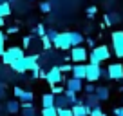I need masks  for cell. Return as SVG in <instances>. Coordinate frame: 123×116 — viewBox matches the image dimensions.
<instances>
[{"label": "cell", "mask_w": 123, "mask_h": 116, "mask_svg": "<svg viewBox=\"0 0 123 116\" xmlns=\"http://www.w3.org/2000/svg\"><path fill=\"white\" fill-rule=\"evenodd\" d=\"M109 58H111V49H109L105 44L103 45H94L92 51H91V54H89V64L100 65V64H103Z\"/></svg>", "instance_id": "cell-1"}, {"label": "cell", "mask_w": 123, "mask_h": 116, "mask_svg": "<svg viewBox=\"0 0 123 116\" xmlns=\"http://www.w3.org/2000/svg\"><path fill=\"white\" fill-rule=\"evenodd\" d=\"M25 54H24V49L22 47H7V49L4 51V54H2V62L7 64V65H11L13 62H16V60H20V58H24Z\"/></svg>", "instance_id": "cell-2"}, {"label": "cell", "mask_w": 123, "mask_h": 116, "mask_svg": "<svg viewBox=\"0 0 123 116\" xmlns=\"http://www.w3.org/2000/svg\"><path fill=\"white\" fill-rule=\"evenodd\" d=\"M53 45L60 51H67L71 49V36H69V31H63V33H58V36L53 40Z\"/></svg>", "instance_id": "cell-3"}, {"label": "cell", "mask_w": 123, "mask_h": 116, "mask_svg": "<svg viewBox=\"0 0 123 116\" xmlns=\"http://www.w3.org/2000/svg\"><path fill=\"white\" fill-rule=\"evenodd\" d=\"M69 56H71V60H73L74 64H85L89 54H87V49H85L83 45H76V47H71Z\"/></svg>", "instance_id": "cell-4"}, {"label": "cell", "mask_w": 123, "mask_h": 116, "mask_svg": "<svg viewBox=\"0 0 123 116\" xmlns=\"http://www.w3.org/2000/svg\"><path fill=\"white\" fill-rule=\"evenodd\" d=\"M112 49L118 58H123V31H114L112 33Z\"/></svg>", "instance_id": "cell-5"}, {"label": "cell", "mask_w": 123, "mask_h": 116, "mask_svg": "<svg viewBox=\"0 0 123 116\" xmlns=\"http://www.w3.org/2000/svg\"><path fill=\"white\" fill-rule=\"evenodd\" d=\"M45 80L49 82V85H58L63 82V73L58 69V65H54L45 73Z\"/></svg>", "instance_id": "cell-6"}, {"label": "cell", "mask_w": 123, "mask_h": 116, "mask_svg": "<svg viewBox=\"0 0 123 116\" xmlns=\"http://www.w3.org/2000/svg\"><path fill=\"white\" fill-rule=\"evenodd\" d=\"M100 73H101V67H100V65L87 64V67H85V80H87L89 84H92V82H96V80H100Z\"/></svg>", "instance_id": "cell-7"}, {"label": "cell", "mask_w": 123, "mask_h": 116, "mask_svg": "<svg viewBox=\"0 0 123 116\" xmlns=\"http://www.w3.org/2000/svg\"><path fill=\"white\" fill-rule=\"evenodd\" d=\"M107 73L111 76V80H123V64H111L107 67Z\"/></svg>", "instance_id": "cell-8"}, {"label": "cell", "mask_w": 123, "mask_h": 116, "mask_svg": "<svg viewBox=\"0 0 123 116\" xmlns=\"http://www.w3.org/2000/svg\"><path fill=\"white\" fill-rule=\"evenodd\" d=\"M65 91H71V93H80L83 91V80H78V78H69L65 82Z\"/></svg>", "instance_id": "cell-9"}, {"label": "cell", "mask_w": 123, "mask_h": 116, "mask_svg": "<svg viewBox=\"0 0 123 116\" xmlns=\"http://www.w3.org/2000/svg\"><path fill=\"white\" fill-rule=\"evenodd\" d=\"M38 54H25L24 56V62H25V69L27 71H36L40 69V64H38Z\"/></svg>", "instance_id": "cell-10"}, {"label": "cell", "mask_w": 123, "mask_h": 116, "mask_svg": "<svg viewBox=\"0 0 123 116\" xmlns=\"http://www.w3.org/2000/svg\"><path fill=\"white\" fill-rule=\"evenodd\" d=\"M81 103H83L87 109H94V107H100V103H101V102L98 100V96H96V94L92 93V94H85V98L81 100Z\"/></svg>", "instance_id": "cell-11"}, {"label": "cell", "mask_w": 123, "mask_h": 116, "mask_svg": "<svg viewBox=\"0 0 123 116\" xmlns=\"http://www.w3.org/2000/svg\"><path fill=\"white\" fill-rule=\"evenodd\" d=\"M54 107L56 109H71L73 105H71V102L67 100L65 94H56V96H54Z\"/></svg>", "instance_id": "cell-12"}, {"label": "cell", "mask_w": 123, "mask_h": 116, "mask_svg": "<svg viewBox=\"0 0 123 116\" xmlns=\"http://www.w3.org/2000/svg\"><path fill=\"white\" fill-rule=\"evenodd\" d=\"M85 67L87 64H74L71 73H73V78H78V80H85Z\"/></svg>", "instance_id": "cell-13"}, {"label": "cell", "mask_w": 123, "mask_h": 116, "mask_svg": "<svg viewBox=\"0 0 123 116\" xmlns=\"http://www.w3.org/2000/svg\"><path fill=\"white\" fill-rule=\"evenodd\" d=\"M94 94L98 96V100H100V102H105V100H109V96H111V91H109L107 85H96Z\"/></svg>", "instance_id": "cell-14"}, {"label": "cell", "mask_w": 123, "mask_h": 116, "mask_svg": "<svg viewBox=\"0 0 123 116\" xmlns=\"http://www.w3.org/2000/svg\"><path fill=\"white\" fill-rule=\"evenodd\" d=\"M71 112H73V116H89L91 109H87L83 103H76L71 107Z\"/></svg>", "instance_id": "cell-15"}, {"label": "cell", "mask_w": 123, "mask_h": 116, "mask_svg": "<svg viewBox=\"0 0 123 116\" xmlns=\"http://www.w3.org/2000/svg\"><path fill=\"white\" fill-rule=\"evenodd\" d=\"M69 36H71V45L73 47L83 44V35H81L80 31H69Z\"/></svg>", "instance_id": "cell-16"}, {"label": "cell", "mask_w": 123, "mask_h": 116, "mask_svg": "<svg viewBox=\"0 0 123 116\" xmlns=\"http://www.w3.org/2000/svg\"><path fill=\"white\" fill-rule=\"evenodd\" d=\"M11 69L15 71V73H18V74H22V73H27L24 58H20V60H16V62H13V64H11Z\"/></svg>", "instance_id": "cell-17"}, {"label": "cell", "mask_w": 123, "mask_h": 116, "mask_svg": "<svg viewBox=\"0 0 123 116\" xmlns=\"http://www.w3.org/2000/svg\"><path fill=\"white\" fill-rule=\"evenodd\" d=\"M6 111H7L9 114H16V112H20V102L9 100L7 103H6Z\"/></svg>", "instance_id": "cell-18"}, {"label": "cell", "mask_w": 123, "mask_h": 116, "mask_svg": "<svg viewBox=\"0 0 123 116\" xmlns=\"http://www.w3.org/2000/svg\"><path fill=\"white\" fill-rule=\"evenodd\" d=\"M22 116H36V111L33 107V103H22Z\"/></svg>", "instance_id": "cell-19"}, {"label": "cell", "mask_w": 123, "mask_h": 116, "mask_svg": "<svg viewBox=\"0 0 123 116\" xmlns=\"http://www.w3.org/2000/svg\"><path fill=\"white\" fill-rule=\"evenodd\" d=\"M42 105L43 107H54V94L53 93H47L42 96Z\"/></svg>", "instance_id": "cell-20"}, {"label": "cell", "mask_w": 123, "mask_h": 116, "mask_svg": "<svg viewBox=\"0 0 123 116\" xmlns=\"http://www.w3.org/2000/svg\"><path fill=\"white\" fill-rule=\"evenodd\" d=\"M9 15H11V4H9V2H2V4H0V16L6 18V16H9Z\"/></svg>", "instance_id": "cell-21"}, {"label": "cell", "mask_w": 123, "mask_h": 116, "mask_svg": "<svg viewBox=\"0 0 123 116\" xmlns=\"http://www.w3.org/2000/svg\"><path fill=\"white\" fill-rule=\"evenodd\" d=\"M18 102H22V103H31V102H33V93H31V91H24L18 96Z\"/></svg>", "instance_id": "cell-22"}, {"label": "cell", "mask_w": 123, "mask_h": 116, "mask_svg": "<svg viewBox=\"0 0 123 116\" xmlns=\"http://www.w3.org/2000/svg\"><path fill=\"white\" fill-rule=\"evenodd\" d=\"M42 116H58V111H56V107H43Z\"/></svg>", "instance_id": "cell-23"}, {"label": "cell", "mask_w": 123, "mask_h": 116, "mask_svg": "<svg viewBox=\"0 0 123 116\" xmlns=\"http://www.w3.org/2000/svg\"><path fill=\"white\" fill-rule=\"evenodd\" d=\"M45 36L51 40V42H53V40L58 36V31H56V29H53V27H51V29H45Z\"/></svg>", "instance_id": "cell-24"}, {"label": "cell", "mask_w": 123, "mask_h": 116, "mask_svg": "<svg viewBox=\"0 0 123 116\" xmlns=\"http://www.w3.org/2000/svg\"><path fill=\"white\" fill-rule=\"evenodd\" d=\"M63 91H65V87H60V84L58 85H51V93L56 96V94H63Z\"/></svg>", "instance_id": "cell-25"}, {"label": "cell", "mask_w": 123, "mask_h": 116, "mask_svg": "<svg viewBox=\"0 0 123 116\" xmlns=\"http://www.w3.org/2000/svg\"><path fill=\"white\" fill-rule=\"evenodd\" d=\"M83 91H85V94H92L94 91H96V85H94V84H89V82H87V85H83Z\"/></svg>", "instance_id": "cell-26"}, {"label": "cell", "mask_w": 123, "mask_h": 116, "mask_svg": "<svg viewBox=\"0 0 123 116\" xmlns=\"http://www.w3.org/2000/svg\"><path fill=\"white\" fill-rule=\"evenodd\" d=\"M40 38H42V44H43V49H45V51H49V49H51V45H53V42H51V40L47 38L45 35H43V36H40Z\"/></svg>", "instance_id": "cell-27"}, {"label": "cell", "mask_w": 123, "mask_h": 116, "mask_svg": "<svg viewBox=\"0 0 123 116\" xmlns=\"http://www.w3.org/2000/svg\"><path fill=\"white\" fill-rule=\"evenodd\" d=\"M40 9H42V13H51L53 6H51V2H42V4H40Z\"/></svg>", "instance_id": "cell-28"}, {"label": "cell", "mask_w": 123, "mask_h": 116, "mask_svg": "<svg viewBox=\"0 0 123 116\" xmlns=\"http://www.w3.org/2000/svg\"><path fill=\"white\" fill-rule=\"evenodd\" d=\"M105 112L101 111V107H94V109H91V112H89V116H103Z\"/></svg>", "instance_id": "cell-29"}, {"label": "cell", "mask_w": 123, "mask_h": 116, "mask_svg": "<svg viewBox=\"0 0 123 116\" xmlns=\"http://www.w3.org/2000/svg\"><path fill=\"white\" fill-rule=\"evenodd\" d=\"M35 33H36V35H40V36H43V35H45V27H43L42 24H38V26L35 27Z\"/></svg>", "instance_id": "cell-30"}, {"label": "cell", "mask_w": 123, "mask_h": 116, "mask_svg": "<svg viewBox=\"0 0 123 116\" xmlns=\"http://www.w3.org/2000/svg\"><path fill=\"white\" fill-rule=\"evenodd\" d=\"M58 111V116H73L71 109H56Z\"/></svg>", "instance_id": "cell-31"}, {"label": "cell", "mask_w": 123, "mask_h": 116, "mask_svg": "<svg viewBox=\"0 0 123 116\" xmlns=\"http://www.w3.org/2000/svg\"><path fill=\"white\" fill-rule=\"evenodd\" d=\"M58 69H60L62 73H67V71L73 69V65H69V64H62V65H58Z\"/></svg>", "instance_id": "cell-32"}, {"label": "cell", "mask_w": 123, "mask_h": 116, "mask_svg": "<svg viewBox=\"0 0 123 116\" xmlns=\"http://www.w3.org/2000/svg\"><path fill=\"white\" fill-rule=\"evenodd\" d=\"M96 11H98V9L94 7V6H91V7H87V16H91V18H92V16L96 15Z\"/></svg>", "instance_id": "cell-33"}, {"label": "cell", "mask_w": 123, "mask_h": 116, "mask_svg": "<svg viewBox=\"0 0 123 116\" xmlns=\"http://www.w3.org/2000/svg\"><path fill=\"white\" fill-rule=\"evenodd\" d=\"M100 78H103V80H111V76H109L107 69H101V73H100Z\"/></svg>", "instance_id": "cell-34"}, {"label": "cell", "mask_w": 123, "mask_h": 116, "mask_svg": "<svg viewBox=\"0 0 123 116\" xmlns=\"http://www.w3.org/2000/svg\"><path fill=\"white\" fill-rule=\"evenodd\" d=\"M13 93H15V96H16V98H18V96H20V94H22V93H24V89H22V87H15V89H13Z\"/></svg>", "instance_id": "cell-35"}, {"label": "cell", "mask_w": 123, "mask_h": 116, "mask_svg": "<svg viewBox=\"0 0 123 116\" xmlns=\"http://www.w3.org/2000/svg\"><path fill=\"white\" fill-rule=\"evenodd\" d=\"M114 116H123V107H116L114 109Z\"/></svg>", "instance_id": "cell-36"}, {"label": "cell", "mask_w": 123, "mask_h": 116, "mask_svg": "<svg viewBox=\"0 0 123 116\" xmlns=\"http://www.w3.org/2000/svg\"><path fill=\"white\" fill-rule=\"evenodd\" d=\"M6 96V84H0V98Z\"/></svg>", "instance_id": "cell-37"}, {"label": "cell", "mask_w": 123, "mask_h": 116, "mask_svg": "<svg viewBox=\"0 0 123 116\" xmlns=\"http://www.w3.org/2000/svg\"><path fill=\"white\" fill-rule=\"evenodd\" d=\"M29 42H31V36H24V47H29L31 45Z\"/></svg>", "instance_id": "cell-38"}, {"label": "cell", "mask_w": 123, "mask_h": 116, "mask_svg": "<svg viewBox=\"0 0 123 116\" xmlns=\"http://www.w3.org/2000/svg\"><path fill=\"white\" fill-rule=\"evenodd\" d=\"M7 33H11V35H13V33H18V27H16V26L9 27V29H7Z\"/></svg>", "instance_id": "cell-39"}, {"label": "cell", "mask_w": 123, "mask_h": 116, "mask_svg": "<svg viewBox=\"0 0 123 116\" xmlns=\"http://www.w3.org/2000/svg\"><path fill=\"white\" fill-rule=\"evenodd\" d=\"M2 44H6V35L0 31V45H2Z\"/></svg>", "instance_id": "cell-40"}, {"label": "cell", "mask_w": 123, "mask_h": 116, "mask_svg": "<svg viewBox=\"0 0 123 116\" xmlns=\"http://www.w3.org/2000/svg\"><path fill=\"white\" fill-rule=\"evenodd\" d=\"M4 51H6V44H2V45H0V56L4 54Z\"/></svg>", "instance_id": "cell-41"}, {"label": "cell", "mask_w": 123, "mask_h": 116, "mask_svg": "<svg viewBox=\"0 0 123 116\" xmlns=\"http://www.w3.org/2000/svg\"><path fill=\"white\" fill-rule=\"evenodd\" d=\"M87 44H89L91 47H94V40H92V38H87Z\"/></svg>", "instance_id": "cell-42"}, {"label": "cell", "mask_w": 123, "mask_h": 116, "mask_svg": "<svg viewBox=\"0 0 123 116\" xmlns=\"http://www.w3.org/2000/svg\"><path fill=\"white\" fill-rule=\"evenodd\" d=\"M4 24H6V18H2V16H0V27H4Z\"/></svg>", "instance_id": "cell-43"}, {"label": "cell", "mask_w": 123, "mask_h": 116, "mask_svg": "<svg viewBox=\"0 0 123 116\" xmlns=\"http://www.w3.org/2000/svg\"><path fill=\"white\" fill-rule=\"evenodd\" d=\"M7 2H9V4H11V2H16V0H7Z\"/></svg>", "instance_id": "cell-44"}, {"label": "cell", "mask_w": 123, "mask_h": 116, "mask_svg": "<svg viewBox=\"0 0 123 116\" xmlns=\"http://www.w3.org/2000/svg\"><path fill=\"white\" fill-rule=\"evenodd\" d=\"M2 2H7V0H0V4H2Z\"/></svg>", "instance_id": "cell-45"}, {"label": "cell", "mask_w": 123, "mask_h": 116, "mask_svg": "<svg viewBox=\"0 0 123 116\" xmlns=\"http://www.w3.org/2000/svg\"><path fill=\"white\" fill-rule=\"evenodd\" d=\"M119 91H121V93H123V87H119Z\"/></svg>", "instance_id": "cell-46"}, {"label": "cell", "mask_w": 123, "mask_h": 116, "mask_svg": "<svg viewBox=\"0 0 123 116\" xmlns=\"http://www.w3.org/2000/svg\"><path fill=\"white\" fill-rule=\"evenodd\" d=\"M121 102H123V98H121Z\"/></svg>", "instance_id": "cell-47"}]
</instances>
